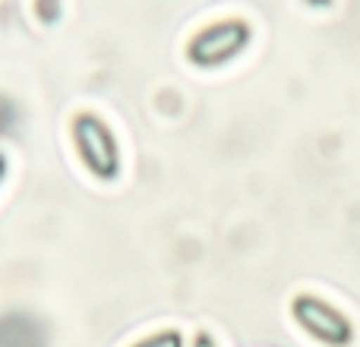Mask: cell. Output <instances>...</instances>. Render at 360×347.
<instances>
[{"instance_id":"6da1fadb","label":"cell","mask_w":360,"mask_h":347,"mask_svg":"<svg viewBox=\"0 0 360 347\" xmlns=\"http://www.w3.org/2000/svg\"><path fill=\"white\" fill-rule=\"evenodd\" d=\"M291 316L313 341L323 347H351L354 344V322L338 306L316 294H297L291 300Z\"/></svg>"},{"instance_id":"7a4b0ae2","label":"cell","mask_w":360,"mask_h":347,"mask_svg":"<svg viewBox=\"0 0 360 347\" xmlns=\"http://www.w3.org/2000/svg\"><path fill=\"white\" fill-rule=\"evenodd\" d=\"M73 143L79 162L98 180H114L120 174V145L111 126L98 114H76L73 117Z\"/></svg>"},{"instance_id":"3957f363","label":"cell","mask_w":360,"mask_h":347,"mask_svg":"<svg viewBox=\"0 0 360 347\" xmlns=\"http://www.w3.org/2000/svg\"><path fill=\"white\" fill-rule=\"evenodd\" d=\"M250 41V25L240 19H224L215 22L209 29H202L196 38L190 41L186 54L196 67H221L231 57H237Z\"/></svg>"},{"instance_id":"277c9868","label":"cell","mask_w":360,"mask_h":347,"mask_svg":"<svg viewBox=\"0 0 360 347\" xmlns=\"http://www.w3.org/2000/svg\"><path fill=\"white\" fill-rule=\"evenodd\" d=\"M48 335L25 313H10L0 319V347H44Z\"/></svg>"},{"instance_id":"5b68a950","label":"cell","mask_w":360,"mask_h":347,"mask_svg":"<svg viewBox=\"0 0 360 347\" xmlns=\"http://www.w3.org/2000/svg\"><path fill=\"white\" fill-rule=\"evenodd\" d=\"M130 347H184V335L177 329H162V332H152V335L139 338Z\"/></svg>"},{"instance_id":"8992f818","label":"cell","mask_w":360,"mask_h":347,"mask_svg":"<svg viewBox=\"0 0 360 347\" xmlns=\"http://www.w3.org/2000/svg\"><path fill=\"white\" fill-rule=\"evenodd\" d=\"M193 347H218V341L209 335V332H196V338H193Z\"/></svg>"},{"instance_id":"52a82bcc","label":"cell","mask_w":360,"mask_h":347,"mask_svg":"<svg viewBox=\"0 0 360 347\" xmlns=\"http://www.w3.org/2000/svg\"><path fill=\"white\" fill-rule=\"evenodd\" d=\"M4 177H6V158L0 155V183H4Z\"/></svg>"}]
</instances>
